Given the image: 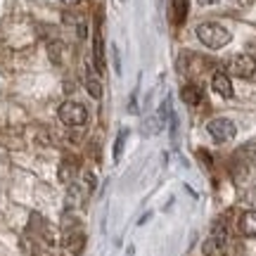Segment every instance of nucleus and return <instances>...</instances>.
<instances>
[{"mask_svg":"<svg viewBox=\"0 0 256 256\" xmlns=\"http://www.w3.org/2000/svg\"><path fill=\"white\" fill-rule=\"evenodd\" d=\"M197 38H200L206 48H211V50H218V48L228 46L232 36H230V31L226 26L214 24V22H206V24H200V26H197Z\"/></svg>","mask_w":256,"mask_h":256,"instance_id":"nucleus-1","label":"nucleus"},{"mask_svg":"<svg viewBox=\"0 0 256 256\" xmlns=\"http://www.w3.org/2000/svg\"><path fill=\"white\" fill-rule=\"evenodd\" d=\"M60 119L62 124L66 126H83L86 121H88V112L83 107L81 102H64L62 107H60Z\"/></svg>","mask_w":256,"mask_h":256,"instance_id":"nucleus-2","label":"nucleus"},{"mask_svg":"<svg viewBox=\"0 0 256 256\" xmlns=\"http://www.w3.org/2000/svg\"><path fill=\"white\" fill-rule=\"evenodd\" d=\"M206 128H209L211 138H214L216 142H228V140H232L235 133H238V128H235V124L230 119H211Z\"/></svg>","mask_w":256,"mask_h":256,"instance_id":"nucleus-3","label":"nucleus"},{"mask_svg":"<svg viewBox=\"0 0 256 256\" xmlns=\"http://www.w3.org/2000/svg\"><path fill=\"white\" fill-rule=\"evenodd\" d=\"M230 72L240 78H252L256 72V60L249 55H235L230 60Z\"/></svg>","mask_w":256,"mask_h":256,"instance_id":"nucleus-4","label":"nucleus"},{"mask_svg":"<svg viewBox=\"0 0 256 256\" xmlns=\"http://www.w3.org/2000/svg\"><path fill=\"white\" fill-rule=\"evenodd\" d=\"M211 88L218 92L220 98H232V83H230L228 74L226 72H216L211 78Z\"/></svg>","mask_w":256,"mask_h":256,"instance_id":"nucleus-5","label":"nucleus"},{"mask_svg":"<svg viewBox=\"0 0 256 256\" xmlns=\"http://www.w3.org/2000/svg\"><path fill=\"white\" fill-rule=\"evenodd\" d=\"M238 228L244 238H256V211H244L240 216Z\"/></svg>","mask_w":256,"mask_h":256,"instance_id":"nucleus-6","label":"nucleus"},{"mask_svg":"<svg viewBox=\"0 0 256 256\" xmlns=\"http://www.w3.org/2000/svg\"><path fill=\"white\" fill-rule=\"evenodd\" d=\"M92 55H95V66H98V72H104V43H102L100 28L95 31V38H92Z\"/></svg>","mask_w":256,"mask_h":256,"instance_id":"nucleus-7","label":"nucleus"},{"mask_svg":"<svg viewBox=\"0 0 256 256\" xmlns=\"http://www.w3.org/2000/svg\"><path fill=\"white\" fill-rule=\"evenodd\" d=\"M171 19H174L176 26H180L188 19V0H174L171 2Z\"/></svg>","mask_w":256,"mask_h":256,"instance_id":"nucleus-8","label":"nucleus"},{"mask_svg":"<svg viewBox=\"0 0 256 256\" xmlns=\"http://www.w3.org/2000/svg\"><path fill=\"white\" fill-rule=\"evenodd\" d=\"M180 98H183L185 104H190V107H194V104H200L202 102V88H197V86H183L180 88Z\"/></svg>","mask_w":256,"mask_h":256,"instance_id":"nucleus-9","label":"nucleus"},{"mask_svg":"<svg viewBox=\"0 0 256 256\" xmlns=\"http://www.w3.org/2000/svg\"><path fill=\"white\" fill-rule=\"evenodd\" d=\"M86 86H88V92H90L92 98H102V86L90 66H88V72H86Z\"/></svg>","mask_w":256,"mask_h":256,"instance_id":"nucleus-10","label":"nucleus"},{"mask_svg":"<svg viewBox=\"0 0 256 256\" xmlns=\"http://www.w3.org/2000/svg\"><path fill=\"white\" fill-rule=\"evenodd\" d=\"M64 247L72 249L74 254H78L83 247V235L81 232H66V235H64Z\"/></svg>","mask_w":256,"mask_h":256,"instance_id":"nucleus-11","label":"nucleus"},{"mask_svg":"<svg viewBox=\"0 0 256 256\" xmlns=\"http://www.w3.org/2000/svg\"><path fill=\"white\" fill-rule=\"evenodd\" d=\"M74 174H76V164H74L72 159H64L62 166H60V180L62 183H72Z\"/></svg>","mask_w":256,"mask_h":256,"instance_id":"nucleus-12","label":"nucleus"},{"mask_svg":"<svg viewBox=\"0 0 256 256\" xmlns=\"http://www.w3.org/2000/svg\"><path fill=\"white\" fill-rule=\"evenodd\" d=\"M128 130H121L119 136H116V142H114V162H119L121 159V150H124V140H126Z\"/></svg>","mask_w":256,"mask_h":256,"instance_id":"nucleus-13","label":"nucleus"},{"mask_svg":"<svg viewBox=\"0 0 256 256\" xmlns=\"http://www.w3.org/2000/svg\"><path fill=\"white\" fill-rule=\"evenodd\" d=\"M202 252H204V256H214L216 252H220V249H218V244L214 242V238H209L206 242H204V247H202Z\"/></svg>","mask_w":256,"mask_h":256,"instance_id":"nucleus-14","label":"nucleus"},{"mask_svg":"<svg viewBox=\"0 0 256 256\" xmlns=\"http://www.w3.org/2000/svg\"><path fill=\"white\" fill-rule=\"evenodd\" d=\"M83 180H86V190H88V192L95 190V176H92V174H86V176H83Z\"/></svg>","mask_w":256,"mask_h":256,"instance_id":"nucleus-15","label":"nucleus"},{"mask_svg":"<svg viewBox=\"0 0 256 256\" xmlns=\"http://www.w3.org/2000/svg\"><path fill=\"white\" fill-rule=\"evenodd\" d=\"M64 5H76V2H81V0H62Z\"/></svg>","mask_w":256,"mask_h":256,"instance_id":"nucleus-16","label":"nucleus"},{"mask_svg":"<svg viewBox=\"0 0 256 256\" xmlns=\"http://www.w3.org/2000/svg\"><path fill=\"white\" fill-rule=\"evenodd\" d=\"M216 0H200V5H214Z\"/></svg>","mask_w":256,"mask_h":256,"instance_id":"nucleus-17","label":"nucleus"}]
</instances>
